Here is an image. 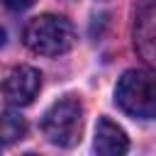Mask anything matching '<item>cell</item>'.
Wrapping results in <instances>:
<instances>
[{
  "instance_id": "obj_9",
  "label": "cell",
  "mask_w": 156,
  "mask_h": 156,
  "mask_svg": "<svg viewBox=\"0 0 156 156\" xmlns=\"http://www.w3.org/2000/svg\"><path fill=\"white\" fill-rule=\"evenodd\" d=\"M2 46H5V29L0 27V49H2Z\"/></svg>"
},
{
  "instance_id": "obj_3",
  "label": "cell",
  "mask_w": 156,
  "mask_h": 156,
  "mask_svg": "<svg viewBox=\"0 0 156 156\" xmlns=\"http://www.w3.org/2000/svg\"><path fill=\"white\" fill-rule=\"evenodd\" d=\"M80 132H83V105L73 95L56 100L41 117V134L54 146L68 149L78 144Z\"/></svg>"
},
{
  "instance_id": "obj_5",
  "label": "cell",
  "mask_w": 156,
  "mask_h": 156,
  "mask_svg": "<svg viewBox=\"0 0 156 156\" xmlns=\"http://www.w3.org/2000/svg\"><path fill=\"white\" fill-rule=\"evenodd\" d=\"M132 37L136 54L156 68V0H139L134 5Z\"/></svg>"
},
{
  "instance_id": "obj_1",
  "label": "cell",
  "mask_w": 156,
  "mask_h": 156,
  "mask_svg": "<svg viewBox=\"0 0 156 156\" xmlns=\"http://www.w3.org/2000/svg\"><path fill=\"white\" fill-rule=\"evenodd\" d=\"M22 41L32 54L39 56H61L73 49L76 29L61 15H39L32 17L22 29Z\"/></svg>"
},
{
  "instance_id": "obj_6",
  "label": "cell",
  "mask_w": 156,
  "mask_h": 156,
  "mask_svg": "<svg viewBox=\"0 0 156 156\" xmlns=\"http://www.w3.org/2000/svg\"><path fill=\"white\" fill-rule=\"evenodd\" d=\"M95 151L100 156H122L129 149V139L119 124H115L110 117H100L95 127Z\"/></svg>"
},
{
  "instance_id": "obj_8",
  "label": "cell",
  "mask_w": 156,
  "mask_h": 156,
  "mask_svg": "<svg viewBox=\"0 0 156 156\" xmlns=\"http://www.w3.org/2000/svg\"><path fill=\"white\" fill-rule=\"evenodd\" d=\"M2 5H5L7 10H12V12H22V10L32 7L34 0H2Z\"/></svg>"
},
{
  "instance_id": "obj_2",
  "label": "cell",
  "mask_w": 156,
  "mask_h": 156,
  "mask_svg": "<svg viewBox=\"0 0 156 156\" xmlns=\"http://www.w3.org/2000/svg\"><path fill=\"white\" fill-rule=\"evenodd\" d=\"M117 107L136 119H156V76L144 68L124 71L115 88Z\"/></svg>"
},
{
  "instance_id": "obj_4",
  "label": "cell",
  "mask_w": 156,
  "mask_h": 156,
  "mask_svg": "<svg viewBox=\"0 0 156 156\" xmlns=\"http://www.w3.org/2000/svg\"><path fill=\"white\" fill-rule=\"evenodd\" d=\"M39 90H41V73L32 66H15L0 85V93L10 107L32 105Z\"/></svg>"
},
{
  "instance_id": "obj_7",
  "label": "cell",
  "mask_w": 156,
  "mask_h": 156,
  "mask_svg": "<svg viewBox=\"0 0 156 156\" xmlns=\"http://www.w3.org/2000/svg\"><path fill=\"white\" fill-rule=\"evenodd\" d=\"M27 134V122L15 112H0V146L15 144Z\"/></svg>"
}]
</instances>
